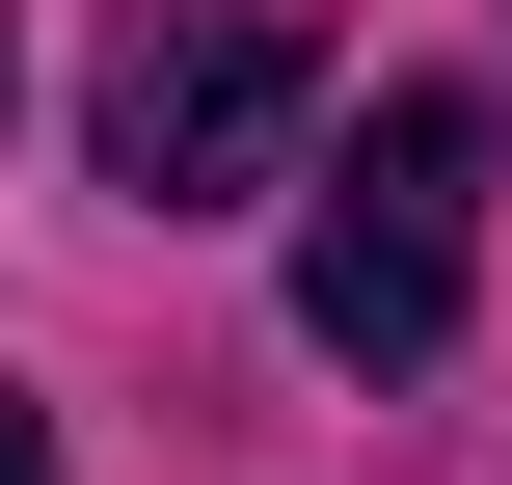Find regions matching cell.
I'll use <instances>...</instances> for the list:
<instances>
[{
	"instance_id": "cell-1",
	"label": "cell",
	"mask_w": 512,
	"mask_h": 485,
	"mask_svg": "<svg viewBox=\"0 0 512 485\" xmlns=\"http://www.w3.org/2000/svg\"><path fill=\"white\" fill-rule=\"evenodd\" d=\"M459 270H486V81H378V135L297 189V351L324 378H432Z\"/></svg>"
},
{
	"instance_id": "cell-2",
	"label": "cell",
	"mask_w": 512,
	"mask_h": 485,
	"mask_svg": "<svg viewBox=\"0 0 512 485\" xmlns=\"http://www.w3.org/2000/svg\"><path fill=\"white\" fill-rule=\"evenodd\" d=\"M81 135H108V189H135V216H243V189L324 135V54H297L270 0H135V27H108V81H81Z\"/></svg>"
},
{
	"instance_id": "cell-3",
	"label": "cell",
	"mask_w": 512,
	"mask_h": 485,
	"mask_svg": "<svg viewBox=\"0 0 512 485\" xmlns=\"http://www.w3.org/2000/svg\"><path fill=\"white\" fill-rule=\"evenodd\" d=\"M0 485H54V405H27V378H0Z\"/></svg>"
}]
</instances>
